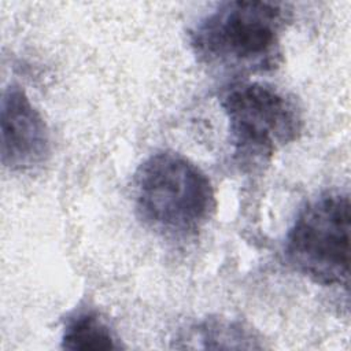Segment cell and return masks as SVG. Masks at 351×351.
<instances>
[{"instance_id": "obj_1", "label": "cell", "mask_w": 351, "mask_h": 351, "mask_svg": "<svg viewBox=\"0 0 351 351\" xmlns=\"http://www.w3.org/2000/svg\"><path fill=\"white\" fill-rule=\"evenodd\" d=\"M289 11L271 1H226L189 33L197 60L223 74L250 75L276 70L282 62V36Z\"/></svg>"}, {"instance_id": "obj_2", "label": "cell", "mask_w": 351, "mask_h": 351, "mask_svg": "<svg viewBox=\"0 0 351 351\" xmlns=\"http://www.w3.org/2000/svg\"><path fill=\"white\" fill-rule=\"evenodd\" d=\"M133 200L138 218L149 229L177 240L196 236L217 206L207 174L174 151L155 152L138 166Z\"/></svg>"}, {"instance_id": "obj_3", "label": "cell", "mask_w": 351, "mask_h": 351, "mask_svg": "<svg viewBox=\"0 0 351 351\" xmlns=\"http://www.w3.org/2000/svg\"><path fill=\"white\" fill-rule=\"evenodd\" d=\"M234 160L254 169L295 141L303 129L302 114L292 97L273 85L240 81L221 96Z\"/></svg>"}, {"instance_id": "obj_4", "label": "cell", "mask_w": 351, "mask_h": 351, "mask_svg": "<svg viewBox=\"0 0 351 351\" xmlns=\"http://www.w3.org/2000/svg\"><path fill=\"white\" fill-rule=\"evenodd\" d=\"M350 197L326 192L296 215L284 252L300 274L325 287H346L350 277Z\"/></svg>"}, {"instance_id": "obj_5", "label": "cell", "mask_w": 351, "mask_h": 351, "mask_svg": "<svg viewBox=\"0 0 351 351\" xmlns=\"http://www.w3.org/2000/svg\"><path fill=\"white\" fill-rule=\"evenodd\" d=\"M1 163L11 171L43 165L51 152V137L41 112L18 85L4 89L0 107Z\"/></svg>"}, {"instance_id": "obj_6", "label": "cell", "mask_w": 351, "mask_h": 351, "mask_svg": "<svg viewBox=\"0 0 351 351\" xmlns=\"http://www.w3.org/2000/svg\"><path fill=\"white\" fill-rule=\"evenodd\" d=\"M108 325L92 311H81L70 317L62 333V347L81 351H107L121 346Z\"/></svg>"}]
</instances>
